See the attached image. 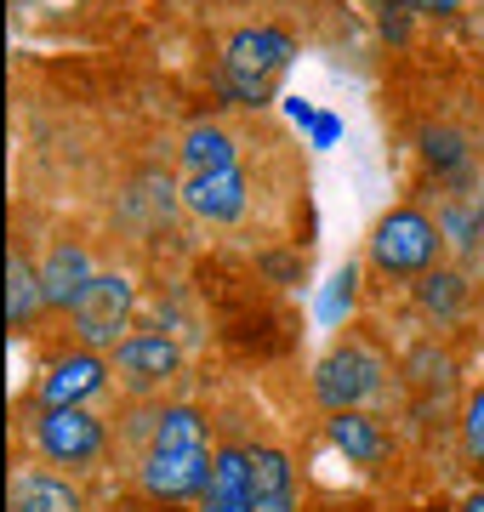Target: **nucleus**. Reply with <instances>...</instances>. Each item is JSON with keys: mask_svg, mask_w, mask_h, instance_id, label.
I'll list each match as a JSON object with an SVG mask.
<instances>
[{"mask_svg": "<svg viewBox=\"0 0 484 512\" xmlns=\"http://www.w3.org/2000/svg\"><path fill=\"white\" fill-rule=\"evenodd\" d=\"M205 478H211V444H205V416L194 404H166L154 416L149 433V456L137 467V484L149 501H194L205 495Z\"/></svg>", "mask_w": 484, "mask_h": 512, "instance_id": "nucleus-1", "label": "nucleus"}, {"mask_svg": "<svg viewBox=\"0 0 484 512\" xmlns=\"http://www.w3.org/2000/svg\"><path fill=\"white\" fill-rule=\"evenodd\" d=\"M291 57H297V40L274 29V23H257V29H240V35H228L223 46V63H217V92L223 103L234 109H262L274 86H280V74L291 69Z\"/></svg>", "mask_w": 484, "mask_h": 512, "instance_id": "nucleus-2", "label": "nucleus"}, {"mask_svg": "<svg viewBox=\"0 0 484 512\" xmlns=\"http://www.w3.org/2000/svg\"><path fill=\"white\" fill-rule=\"evenodd\" d=\"M382 382H388V359L371 348V342H359V336H348V342H331V348L319 353L314 365V404L319 410H365V404L382 393Z\"/></svg>", "mask_w": 484, "mask_h": 512, "instance_id": "nucleus-3", "label": "nucleus"}, {"mask_svg": "<svg viewBox=\"0 0 484 512\" xmlns=\"http://www.w3.org/2000/svg\"><path fill=\"white\" fill-rule=\"evenodd\" d=\"M439 245H445V228L416 205H393L371 228V262L388 279H422L428 268H439Z\"/></svg>", "mask_w": 484, "mask_h": 512, "instance_id": "nucleus-4", "label": "nucleus"}, {"mask_svg": "<svg viewBox=\"0 0 484 512\" xmlns=\"http://www.w3.org/2000/svg\"><path fill=\"white\" fill-rule=\"evenodd\" d=\"M131 302H137V291H131V279L126 274H97L86 291H80L75 302V336H80V348H120L126 336L120 330L131 325Z\"/></svg>", "mask_w": 484, "mask_h": 512, "instance_id": "nucleus-5", "label": "nucleus"}, {"mask_svg": "<svg viewBox=\"0 0 484 512\" xmlns=\"http://www.w3.org/2000/svg\"><path fill=\"white\" fill-rule=\"evenodd\" d=\"M35 444L57 467H92L109 450V433L86 404H63V410H40L35 416Z\"/></svg>", "mask_w": 484, "mask_h": 512, "instance_id": "nucleus-6", "label": "nucleus"}, {"mask_svg": "<svg viewBox=\"0 0 484 512\" xmlns=\"http://www.w3.org/2000/svg\"><path fill=\"white\" fill-rule=\"evenodd\" d=\"M109 365H114V376H120L126 393L149 399V393H160V387L183 370V353H177V342H171L166 330H131L126 342L114 348Z\"/></svg>", "mask_w": 484, "mask_h": 512, "instance_id": "nucleus-7", "label": "nucleus"}, {"mask_svg": "<svg viewBox=\"0 0 484 512\" xmlns=\"http://www.w3.org/2000/svg\"><path fill=\"white\" fill-rule=\"evenodd\" d=\"M245 205H251V183H245L240 165H228V171H200V177L183 183V211L200 217V222H211V228L240 222Z\"/></svg>", "mask_w": 484, "mask_h": 512, "instance_id": "nucleus-8", "label": "nucleus"}, {"mask_svg": "<svg viewBox=\"0 0 484 512\" xmlns=\"http://www.w3.org/2000/svg\"><path fill=\"white\" fill-rule=\"evenodd\" d=\"M109 370L92 348H75L63 353V359H52V370L40 376V404L46 410H63V404H86L92 393H103L109 387Z\"/></svg>", "mask_w": 484, "mask_h": 512, "instance_id": "nucleus-9", "label": "nucleus"}, {"mask_svg": "<svg viewBox=\"0 0 484 512\" xmlns=\"http://www.w3.org/2000/svg\"><path fill=\"white\" fill-rule=\"evenodd\" d=\"M325 439H331L336 456H348V467H365V473H376L393 450L388 433H382V421L365 416V410H336V416L325 421Z\"/></svg>", "mask_w": 484, "mask_h": 512, "instance_id": "nucleus-10", "label": "nucleus"}, {"mask_svg": "<svg viewBox=\"0 0 484 512\" xmlns=\"http://www.w3.org/2000/svg\"><path fill=\"white\" fill-rule=\"evenodd\" d=\"M200 512H251V450L245 444H223L211 456Z\"/></svg>", "mask_w": 484, "mask_h": 512, "instance_id": "nucleus-11", "label": "nucleus"}, {"mask_svg": "<svg viewBox=\"0 0 484 512\" xmlns=\"http://www.w3.org/2000/svg\"><path fill=\"white\" fill-rule=\"evenodd\" d=\"M251 512H297V467L285 450H251Z\"/></svg>", "mask_w": 484, "mask_h": 512, "instance_id": "nucleus-12", "label": "nucleus"}, {"mask_svg": "<svg viewBox=\"0 0 484 512\" xmlns=\"http://www.w3.org/2000/svg\"><path fill=\"white\" fill-rule=\"evenodd\" d=\"M97 279L92 268V256H86V245H52L46 251V262H40V285H46V308H63V313H75L80 291Z\"/></svg>", "mask_w": 484, "mask_h": 512, "instance_id": "nucleus-13", "label": "nucleus"}, {"mask_svg": "<svg viewBox=\"0 0 484 512\" xmlns=\"http://www.w3.org/2000/svg\"><path fill=\"white\" fill-rule=\"evenodd\" d=\"M467 296H473V285H467L456 268H428V274L416 279V308H422V319H433V325H456L467 313Z\"/></svg>", "mask_w": 484, "mask_h": 512, "instance_id": "nucleus-14", "label": "nucleus"}, {"mask_svg": "<svg viewBox=\"0 0 484 512\" xmlns=\"http://www.w3.org/2000/svg\"><path fill=\"white\" fill-rule=\"evenodd\" d=\"M416 154L445 183H462L467 171H473V148H467V137L456 126H422L416 131Z\"/></svg>", "mask_w": 484, "mask_h": 512, "instance_id": "nucleus-15", "label": "nucleus"}, {"mask_svg": "<svg viewBox=\"0 0 484 512\" xmlns=\"http://www.w3.org/2000/svg\"><path fill=\"white\" fill-rule=\"evenodd\" d=\"M177 160H183L188 177H200V171H228V165H240V148H234V137H228L223 126L200 120V126H188V131H183V143H177Z\"/></svg>", "mask_w": 484, "mask_h": 512, "instance_id": "nucleus-16", "label": "nucleus"}, {"mask_svg": "<svg viewBox=\"0 0 484 512\" xmlns=\"http://www.w3.org/2000/svg\"><path fill=\"white\" fill-rule=\"evenodd\" d=\"M40 308H46L40 268H29V256H23V251H6V325H12V330H29Z\"/></svg>", "mask_w": 484, "mask_h": 512, "instance_id": "nucleus-17", "label": "nucleus"}, {"mask_svg": "<svg viewBox=\"0 0 484 512\" xmlns=\"http://www.w3.org/2000/svg\"><path fill=\"white\" fill-rule=\"evenodd\" d=\"M12 512H86L75 484H63L52 473H12Z\"/></svg>", "mask_w": 484, "mask_h": 512, "instance_id": "nucleus-18", "label": "nucleus"}, {"mask_svg": "<svg viewBox=\"0 0 484 512\" xmlns=\"http://www.w3.org/2000/svg\"><path fill=\"white\" fill-rule=\"evenodd\" d=\"M462 450L473 467H484V387H473L462 404Z\"/></svg>", "mask_w": 484, "mask_h": 512, "instance_id": "nucleus-19", "label": "nucleus"}, {"mask_svg": "<svg viewBox=\"0 0 484 512\" xmlns=\"http://www.w3.org/2000/svg\"><path fill=\"white\" fill-rule=\"evenodd\" d=\"M354 285H359L354 268H342V274L331 279V296H325V319H342V308H354Z\"/></svg>", "mask_w": 484, "mask_h": 512, "instance_id": "nucleus-20", "label": "nucleus"}, {"mask_svg": "<svg viewBox=\"0 0 484 512\" xmlns=\"http://www.w3.org/2000/svg\"><path fill=\"white\" fill-rule=\"evenodd\" d=\"M376 12H382V40H405L410 35L405 0H376Z\"/></svg>", "mask_w": 484, "mask_h": 512, "instance_id": "nucleus-21", "label": "nucleus"}, {"mask_svg": "<svg viewBox=\"0 0 484 512\" xmlns=\"http://www.w3.org/2000/svg\"><path fill=\"white\" fill-rule=\"evenodd\" d=\"M410 12H422V18H450V12H462V0H405Z\"/></svg>", "mask_w": 484, "mask_h": 512, "instance_id": "nucleus-22", "label": "nucleus"}, {"mask_svg": "<svg viewBox=\"0 0 484 512\" xmlns=\"http://www.w3.org/2000/svg\"><path fill=\"white\" fill-rule=\"evenodd\" d=\"M462 512H484V490H473V495H467V501H462Z\"/></svg>", "mask_w": 484, "mask_h": 512, "instance_id": "nucleus-23", "label": "nucleus"}]
</instances>
